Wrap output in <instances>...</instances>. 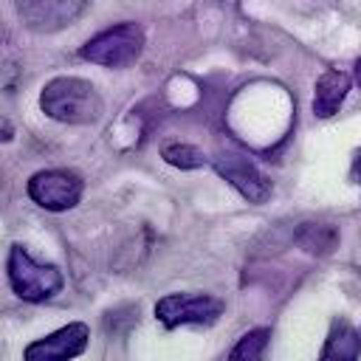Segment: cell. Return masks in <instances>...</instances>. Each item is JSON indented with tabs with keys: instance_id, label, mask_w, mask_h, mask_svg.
I'll return each mask as SVG.
<instances>
[{
	"instance_id": "6da1fadb",
	"label": "cell",
	"mask_w": 361,
	"mask_h": 361,
	"mask_svg": "<svg viewBox=\"0 0 361 361\" xmlns=\"http://www.w3.org/2000/svg\"><path fill=\"white\" fill-rule=\"evenodd\" d=\"M39 107L48 118L65 124H90L102 116V96L99 90L79 76H56L39 93Z\"/></svg>"
},
{
	"instance_id": "7a4b0ae2",
	"label": "cell",
	"mask_w": 361,
	"mask_h": 361,
	"mask_svg": "<svg viewBox=\"0 0 361 361\" xmlns=\"http://www.w3.org/2000/svg\"><path fill=\"white\" fill-rule=\"evenodd\" d=\"M144 51V31L138 23H116L87 39L79 51L82 59L102 68H130Z\"/></svg>"
},
{
	"instance_id": "3957f363",
	"label": "cell",
	"mask_w": 361,
	"mask_h": 361,
	"mask_svg": "<svg viewBox=\"0 0 361 361\" xmlns=\"http://www.w3.org/2000/svg\"><path fill=\"white\" fill-rule=\"evenodd\" d=\"M6 268L11 290L25 302H45L62 290V271L56 265L34 259L23 245H11Z\"/></svg>"
},
{
	"instance_id": "277c9868",
	"label": "cell",
	"mask_w": 361,
	"mask_h": 361,
	"mask_svg": "<svg viewBox=\"0 0 361 361\" xmlns=\"http://www.w3.org/2000/svg\"><path fill=\"white\" fill-rule=\"evenodd\" d=\"M155 316L164 327L214 324L223 316V302L209 293H169L155 302Z\"/></svg>"
},
{
	"instance_id": "5b68a950",
	"label": "cell",
	"mask_w": 361,
	"mask_h": 361,
	"mask_svg": "<svg viewBox=\"0 0 361 361\" xmlns=\"http://www.w3.org/2000/svg\"><path fill=\"white\" fill-rule=\"evenodd\" d=\"M28 197L48 212H68L82 200V180L65 169H42L28 178Z\"/></svg>"
},
{
	"instance_id": "8992f818",
	"label": "cell",
	"mask_w": 361,
	"mask_h": 361,
	"mask_svg": "<svg viewBox=\"0 0 361 361\" xmlns=\"http://www.w3.org/2000/svg\"><path fill=\"white\" fill-rule=\"evenodd\" d=\"M90 0H17V14L31 31H62L76 23Z\"/></svg>"
},
{
	"instance_id": "52a82bcc",
	"label": "cell",
	"mask_w": 361,
	"mask_h": 361,
	"mask_svg": "<svg viewBox=\"0 0 361 361\" xmlns=\"http://www.w3.org/2000/svg\"><path fill=\"white\" fill-rule=\"evenodd\" d=\"M90 327L85 322H68L65 327L31 341L23 353V361H71L87 350Z\"/></svg>"
},
{
	"instance_id": "ba28073f",
	"label": "cell",
	"mask_w": 361,
	"mask_h": 361,
	"mask_svg": "<svg viewBox=\"0 0 361 361\" xmlns=\"http://www.w3.org/2000/svg\"><path fill=\"white\" fill-rule=\"evenodd\" d=\"M214 172L228 180L248 203H265L271 197V180L243 155H220L214 158Z\"/></svg>"
},
{
	"instance_id": "9c48e42d",
	"label": "cell",
	"mask_w": 361,
	"mask_h": 361,
	"mask_svg": "<svg viewBox=\"0 0 361 361\" xmlns=\"http://www.w3.org/2000/svg\"><path fill=\"white\" fill-rule=\"evenodd\" d=\"M350 85H353V79H350L347 71H341V68H327V71L319 76V82H316L313 113H316L319 118L336 116L338 107H341V102H344V96H347V90H350Z\"/></svg>"
},
{
	"instance_id": "30bf717a",
	"label": "cell",
	"mask_w": 361,
	"mask_h": 361,
	"mask_svg": "<svg viewBox=\"0 0 361 361\" xmlns=\"http://www.w3.org/2000/svg\"><path fill=\"white\" fill-rule=\"evenodd\" d=\"M361 355V336L347 319H333L327 330V341L316 361H358Z\"/></svg>"
},
{
	"instance_id": "8fae6325",
	"label": "cell",
	"mask_w": 361,
	"mask_h": 361,
	"mask_svg": "<svg viewBox=\"0 0 361 361\" xmlns=\"http://www.w3.org/2000/svg\"><path fill=\"white\" fill-rule=\"evenodd\" d=\"M296 245L307 254H330L338 245V231L322 223H302L296 226Z\"/></svg>"
},
{
	"instance_id": "7c38bea8",
	"label": "cell",
	"mask_w": 361,
	"mask_h": 361,
	"mask_svg": "<svg viewBox=\"0 0 361 361\" xmlns=\"http://www.w3.org/2000/svg\"><path fill=\"white\" fill-rule=\"evenodd\" d=\"M268 338H271V330L268 327H254L248 330L228 353V361H262V353L268 347Z\"/></svg>"
},
{
	"instance_id": "4fadbf2b",
	"label": "cell",
	"mask_w": 361,
	"mask_h": 361,
	"mask_svg": "<svg viewBox=\"0 0 361 361\" xmlns=\"http://www.w3.org/2000/svg\"><path fill=\"white\" fill-rule=\"evenodd\" d=\"M161 158L166 161V164H172V166H178V169H200V166H206V155L197 149V147H192V144H164L161 147Z\"/></svg>"
},
{
	"instance_id": "5bb4252c",
	"label": "cell",
	"mask_w": 361,
	"mask_h": 361,
	"mask_svg": "<svg viewBox=\"0 0 361 361\" xmlns=\"http://www.w3.org/2000/svg\"><path fill=\"white\" fill-rule=\"evenodd\" d=\"M350 180H355L358 189H361V147L353 152V161H350Z\"/></svg>"
},
{
	"instance_id": "9a60e30c",
	"label": "cell",
	"mask_w": 361,
	"mask_h": 361,
	"mask_svg": "<svg viewBox=\"0 0 361 361\" xmlns=\"http://www.w3.org/2000/svg\"><path fill=\"white\" fill-rule=\"evenodd\" d=\"M353 76H355V82H358V85H361V59H358V62H355V71H353Z\"/></svg>"
}]
</instances>
